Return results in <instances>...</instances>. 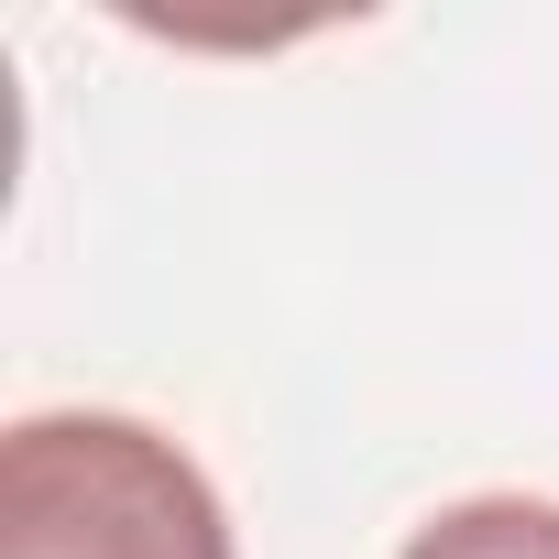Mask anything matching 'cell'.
<instances>
[{
  "label": "cell",
  "instance_id": "2",
  "mask_svg": "<svg viewBox=\"0 0 559 559\" xmlns=\"http://www.w3.org/2000/svg\"><path fill=\"white\" fill-rule=\"evenodd\" d=\"M395 559H559V504L548 493H472V504H439Z\"/></svg>",
  "mask_w": 559,
  "mask_h": 559
},
{
  "label": "cell",
  "instance_id": "1",
  "mask_svg": "<svg viewBox=\"0 0 559 559\" xmlns=\"http://www.w3.org/2000/svg\"><path fill=\"white\" fill-rule=\"evenodd\" d=\"M0 559H230V515L165 428L45 406L0 439Z\"/></svg>",
  "mask_w": 559,
  "mask_h": 559
}]
</instances>
